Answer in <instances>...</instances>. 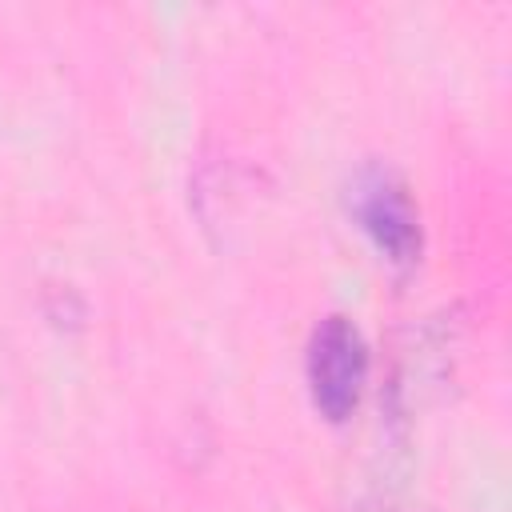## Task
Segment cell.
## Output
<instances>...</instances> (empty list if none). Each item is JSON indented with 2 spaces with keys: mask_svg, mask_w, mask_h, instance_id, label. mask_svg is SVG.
<instances>
[{
  "mask_svg": "<svg viewBox=\"0 0 512 512\" xmlns=\"http://www.w3.org/2000/svg\"><path fill=\"white\" fill-rule=\"evenodd\" d=\"M368 380V344L348 316H324L308 340V392L324 420L340 424L356 412Z\"/></svg>",
  "mask_w": 512,
  "mask_h": 512,
  "instance_id": "1",
  "label": "cell"
},
{
  "mask_svg": "<svg viewBox=\"0 0 512 512\" xmlns=\"http://www.w3.org/2000/svg\"><path fill=\"white\" fill-rule=\"evenodd\" d=\"M356 220L368 232V240L376 244V252L396 264V268H412L420 260L424 248V232H420V212L408 196V188L392 176V172H368L356 184L352 196Z\"/></svg>",
  "mask_w": 512,
  "mask_h": 512,
  "instance_id": "2",
  "label": "cell"
}]
</instances>
